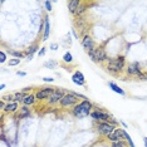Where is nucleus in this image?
<instances>
[{
    "label": "nucleus",
    "instance_id": "2",
    "mask_svg": "<svg viewBox=\"0 0 147 147\" xmlns=\"http://www.w3.org/2000/svg\"><path fill=\"white\" fill-rule=\"evenodd\" d=\"M93 109H94V103L92 101H89V99H84V101L79 102L76 107H73L71 109V115L76 119H83L86 117L91 116Z\"/></svg>",
    "mask_w": 147,
    "mask_h": 147
},
{
    "label": "nucleus",
    "instance_id": "37",
    "mask_svg": "<svg viewBox=\"0 0 147 147\" xmlns=\"http://www.w3.org/2000/svg\"><path fill=\"white\" fill-rule=\"evenodd\" d=\"M71 33H72V35L74 36V39H79V34L77 33V29H76V28H73Z\"/></svg>",
    "mask_w": 147,
    "mask_h": 147
},
{
    "label": "nucleus",
    "instance_id": "16",
    "mask_svg": "<svg viewBox=\"0 0 147 147\" xmlns=\"http://www.w3.org/2000/svg\"><path fill=\"white\" fill-rule=\"evenodd\" d=\"M81 4H82V1H79V0H71V1H68L67 6H68L69 14H72L73 16H76L77 10H78V8L81 6Z\"/></svg>",
    "mask_w": 147,
    "mask_h": 147
},
{
    "label": "nucleus",
    "instance_id": "10",
    "mask_svg": "<svg viewBox=\"0 0 147 147\" xmlns=\"http://www.w3.org/2000/svg\"><path fill=\"white\" fill-rule=\"evenodd\" d=\"M81 45L83 47V49H84L86 52H89V51H93L98 44L96 43V40L93 39V36L91 34H87L84 36H82Z\"/></svg>",
    "mask_w": 147,
    "mask_h": 147
},
{
    "label": "nucleus",
    "instance_id": "22",
    "mask_svg": "<svg viewBox=\"0 0 147 147\" xmlns=\"http://www.w3.org/2000/svg\"><path fill=\"white\" fill-rule=\"evenodd\" d=\"M62 61H63V63H65V64H72L73 63V54L69 51H67L62 57Z\"/></svg>",
    "mask_w": 147,
    "mask_h": 147
},
{
    "label": "nucleus",
    "instance_id": "20",
    "mask_svg": "<svg viewBox=\"0 0 147 147\" xmlns=\"http://www.w3.org/2000/svg\"><path fill=\"white\" fill-rule=\"evenodd\" d=\"M108 87L112 89L115 93H117V94H119V96H126V91L125 89H122L121 87H119L117 83H115V82H108Z\"/></svg>",
    "mask_w": 147,
    "mask_h": 147
},
{
    "label": "nucleus",
    "instance_id": "40",
    "mask_svg": "<svg viewBox=\"0 0 147 147\" xmlns=\"http://www.w3.org/2000/svg\"><path fill=\"white\" fill-rule=\"evenodd\" d=\"M119 125H121V126H122V128H125V129L128 128V126H127V123H125L123 121H121V119H119Z\"/></svg>",
    "mask_w": 147,
    "mask_h": 147
},
{
    "label": "nucleus",
    "instance_id": "35",
    "mask_svg": "<svg viewBox=\"0 0 147 147\" xmlns=\"http://www.w3.org/2000/svg\"><path fill=\"white\" fill-rule=\"evenodd\" d=\"M20 91L24 92V93H26V94H29V93H32V91H33V87H25V88L20 89Z\"/></svg>",
    "mask_w": 147,
    "mask_h": 147
},
{
    "label": "nucleus",
    "instance_id": "43",
    "mask_svg": "<svg viewBox=\"0 0 147 147\" xmlns=\"http://www.w3.org/2000/svg\"><path fill=\"white\" fill-rule=\"evenodd\" d=\"M32 59H33V55H29V57H26V58H25V61L26 62H30Z\"/></svg>",
    "mask_w": 147,
    "mask_h": 147
},
{
    "label": "nucleus",
    "instance_id": "28",
    "mask_svg": "<svg viewBox=\"0 0 147 147\" xmlns=\"http://www.w3.org/2000/svg\"><path fill=\"white\" fill-rule=\"evenodd\" d=\"M53 3H54V1H51V0H47V1L43 3V4H44V8H45L47 13H51L53 10Z\"/></svg>",
    "mask_w": 147,
    "mask_h": 147
},
{
    "label": "nucleus",
    "instance_id": "7",
    "mask_svg": "<svg viewBox=\"0 0 147 147\" xmlns=\"http://www.w3.org/2000/svg\"><path fill=\"white\" fill-rule=\"evenodd\" d=\"M67 93V89H63V88H55L53 94L48 98V101L45 102V105L48 107H59V103H61L62 98L65 96Z\"/></svg>",
    "mask_w": 147,
    "mask_h": 147
},
{
    "label": "nucleus",
    "instance_id": "26",
    "mask_svg": "<svg viewBox=\"0 0 147 147\" xmlns=\"http://www.w3.org/2000/svg\"><path fill=\"white\" fill-rule=\"evenodd\" d=\"M22 63V59H18V58H11L8 61V67H16Z\"/></svg>",
    "mask_w": 147,
    "mask_h": 147
},
{
    "label": "nucleus",
    "instance_id": "41",
    "mask_svg": "<svg viewBox=\"0 0 147 147\" xmlns=\"http://www.w3.org/2000/svg\"><path fill=\"white\" fill-rule=\"evenodd\" d=\"M142 140H143V145H145V147H147V137L145 136Z\"/></svg>",
    "mask_w": 147,
    "mask_h": 147
},
{
    "label": "nucleus",
    "instance_id": "18",
    "mask_svg": "<svg viewBox=\"0 0 147 147\" xmlns=\"http://www.w3.org/2000/svg\"><path fill=\"white\" fill-rule=\"evenodd\" d=\"M39 51H40V48H39V43H33V44L29 45L28 48H26V51H24V52H25V55L26 57H29V55L34 57L35 53L38 54Z\"/></svg>",
    "mask_w": 147,
    "mask_h": 147
},
{
    "label": "nucleus",
    "instance_id": "12",
    "mask_svg": "<svg viewBox=\"0 0 147 147\" xmlns=\"http://www.w3.org/2000/svg\"><path fill=\"white\" fill-rule=\"evenodd\" d=\"M71 79H72V82L74 83L76 86H78V87H86V77L84 74L79 71V69H77V71L73 73L72 77H71Z\"/></svg>",
    "mask_w": 147,
    "mask_h": 147
},
{
    "label": "nucleus",
    "instance_id": "44",
    "mask_svg": "<svg viewBox=\"0 0 147 147\" xmlns=\"http://www.w3.org/2000/svg\"><path fill=\"white\" fill-rule=\"evenodd\" d=\"M146 74H147V72H146Z\"/></svg>",
    "mask_w": 147,
    "mask_h": 147
},
{
    "label": "nucleus",
    "instance_id": "25",
    "mask_svg": "<svg viewBox=\"0 0 147 147\" xmlns=\"http://www.w3.org/2000/svg\"><path fill=\"white\" fill-rule=\"evenodd\" d=\"M109 147H128V143H127L125 140H122V141H117V142L109 143Z\"/></svg>",
    "mask_w": 147,
    "mask_h": 147
},
{
    "label": "nucleus",
    "instance_id": "19",
    "mask_svg": "<svg viewBox=\"0 0 147 147\" xmlns=\"http://www.w3.org/2000/svg\"><path fill=\"white\" fill-rule=\"evenodd\" d=\"M6 53H8V55H10L11 58H18V59L26 58L25 52L18 51V49H8V51H6Z\"/></svg>",
    "mask_w": 147,
    "mask_h": 147
},
{
    "label": "nucleus",
    "instance_id": "17",
    "mask_svg": "<svg viewBox=\"0 0 147 147\" xmlns=\"http://www.w3.org/2000/svg\"><path fill=\"white\" fill-rule=\"evenodd\" d=\"M36 97H35V93H29V94H26V97L24 98V101H23L22 106H28V107H33L36 105Z\"/></svg>",
    "mask_w": 147,
    "mask_h": 147
},
{
    "label": "nucleus",
    "instance_id": "1",
    "mask_svg": "<svg viewBox=\"0 0 147 147\" xmlns=\"http://www.w3.org/2000/svg\"><path fill=\"white\" fill-rule=\"evenodd\" d=\"M126 55L123 54H117L113 58H109L108 62L106 63L105 68L106 71L112 76H121L123 72L126 71Z\"/></svg>",
    "mask_w": 147,
    "mask_h": 147
},
{
    "label": "nucleus",
    "instance_id": "4",
    "mask_svg": "<svg viewBox=\"0 0 147 147\" xmlns=\"http://www.w3.org/2000/svg\"><path fill=\"white\" fill-rule=\"evenodd\" d=\"M87 54H88L89 59H91L93 63H97V64H106L109 59L108 53H107L106 48H105V44L97 45L93 51L87 52Z\"/></svg>",
    "mask_w": 147,
    "mask_h": 147
},
{
    "label": "nucleus",
    "instance_id": "32",
    "mask_svg": "<svg viewBox=\"0 0 147 147\" xmlns=\"http://www.w3.org/2000/svg\"><path fill=\"white\" fill-rule=\"evenodd\" d=\"M49 49H51V51H53V52L58 51V49H59V44H58V43H52V44L49 45Z\"/></svg>",
    "mask_w": 147,
    "mask_h": 147
},
{
    "label": "nucleus",
    "instance_id": "15",
    "mask_svg": "<svg viewBox=\"0 0 147 147\" xmlns=\"http://www.w3.org/2000/svg\"><path fill=\"white\" fill-rule=\"evenodd\" d=\"M19 109H20V107H19V103L10 102V103H6L4 111H3L1 113H4V115H16V113L19 112Z\"/></svg>",
    "mask_w": 147,
    "mask_h": 147
},
{
    "label": "nucleus",
    "instance_id": "14",
    "mask_svg": "<svg viewBox=\"0 0 147 147\" xmlns=\"http://www.w3.org/2000/svg\"><path fill=\"white\" fill-rule=\"evenodd\" d=\"M44 19V32H43V35H42V42H47L51 36V33H52V29H51V19H49V15L47 14L43 16Z\"/></svg>",
    "mask_w": 147,
    "mask_h": 147
},
{
    "label": "nucleus",
    "instance_id": "6",
    "mask_svg": "<svg viewBox=\"0 0 147 147\" xmlns=\"http://www.w3.org/2000/svg\"><path fill=\"white\" fill-rule=\"evenodd\" d=\"M93 127H94L96 132L98 133L99 136L105 137V138L108 135H111V133L117 128L116 126H113L108 122H93Z\"/></svg>",
    "mask_w": 147,
    "mask_h": 147
},
{
    "label": "nucleus",
    "instance_id": "24",
    "mask_svg": "<svg viewBox=\"0 0 147 147\" xmlns=\"http://www.w3.org/2000/svg\"><path fill=\"white\" fill-rule=\"evenodd\" d=\"M57 65H58V62L54 61V59H49V61H47L44 64H43L44 68H48V69H55Z\"/></svg>",
    "mask_w": 147,
    "mask_h": 147
},
{
    "label": "nucleus",
    "instance_id": "5",
    "mask_svg": "<svg viewBox=\"0 0 147 147\" xmlns=\"http://www.w3.org/2000/svg\"><path fill=\"white\" fill-rule=\"evenodd\" d=\"M79 102H81V101H79V99L77 98L74 94H73L72 91H68V89H67L65 96L63 97L61 103H59V108H61V109H69V111H71L73 107H76Z\"/></svg>",
    "mask_w": 147,
    "mask_h": 147
},
{
    "label": "nucleus",
    "instance_id": "9",
    "mask_svg": "<svg viewBox=\"0 0 147 147\" xmlns=\"http://www.w3.org/2000/svg\"><path fill=\"white\" fill-rule=\"evenodd\" d=\"M142 65H141V63L140 62H131V63H128L126 67V76L127 77H131V78H136L137 76H140L142 73Z\"/></svg>",
    "mask_w": 147,
    "mask_h": 147
},
{
    "label": "nucleus",
    "instance_id": "29",
    "mask_svg": "<svg viewBox=\"0 0 147 147\" xmlns=\"http://www.w3.org/2000/svg\"><path fill=\"white\" fill-rule=\"evenodd\" d=\"M3 101H5L6 103H10V102H14V94H4L1 97Z\"/></svg>",
    "mask_w": 147,
    "mask_h": 147
},
{
    "label": "nucleus",
    "instance_id": "3",
    "mask_svg": "<svg viewBox=\"0 0 147 147\" xmlns=\"http://www.w3.org/2000/svg\"><path fill=\"white\" fill-rule=\"evenodd\" d=\"M92 118L93 122H108L111 123V125L116 126V127H119V121L116 118H113L112 115L109 112L105 111L103 108H98V107L94 106V109L92 111L91 116H89Z\"/></svg>",
    "mask_w": 147,
    "mask_h": 147
},
{
    "label": "nucleus",
    "instance_id": "21",
    "mask_svg": "<svg viewBox=\"0 0 147 147\" xmlns=\"http://www.w3.org/2000/svg\"><path fill=\"white\" fill-rule=\"evenodd\" d=\"M89 9V4L88 3H84V1H82V4L81 6L78 8V10H77V14H76V18H81V16L84 15V13L87 11Z\"/></svg>",
    "mask_w": 147,
    "mask_h": 147
},
{
    "label": "nucleus",
    "instance_id": "42",
    "mask_svg": "<svg viewBox=\"0 0 147 147\" xmlns=\"http://www.w3.org/2000/svg\"><path fill=\"white\" fill-rule=\"evenodd\" d=\"M5 88H6V84L5 83H1V84H0V89L3 91V89H5Z\"/></svg>",
    "mask_w": 147,
    "mask_h": 147
},
{
    "label": "nucleus",
    "instance_id": "30",
    "mask_svg": "<svg viewBox=\"0 0 147 147\" xmlns=\"http://www.w3.org/2000/svg\"><path fill=\"white\" fill-rule=\"evenodd\" d=\"M13 146H18L19 145V131H18V129H16V131H15V135H14V137H13Z\"/></svg>",
    "mask_w": 147,
    "mask_h": 147
},
{
    "label": "nucleus",
    "instance_id": "13",
    "mask_svg": "<svg viewBox=\"0 0 147 147\" xmlns=\"http://www.w3.org/2000/svg\"><path fill=\"white\" fill-rule=\"evenodd\" d=\"M15 116V119L18 121H23V119H28L29 117L32 116V107H28V106H22L19 112L16 113Z\"/></svg>",
    "mask_w": 147,
    "mask_h": 147
},
{
    "label": "nucleus",
    "instance_id": "33",
    "mask_svg": "<svg viewBox=\"0 0 147 147\" xmlns=\"http://www.w3.org/2000/svg\"><path fill=\"white\" fill-rule=\"evenodd\" d=\"M44 19H43V20L40 22V24H39V29H38V33L39 34H42L43 35V32H44Z\"/></svg>",
    "mask_w": 147,
    "mask_h": 147
},
{
    "label": "nucleus",
    "instance_id": "11",
    "mask_svg": "<svg viewBox=\"0 0 147 147\" xmlns=\"http://www.w3.org/2000/svg\"><path fill=\"white\" fill-rule=\"evenodd\" d=\"M123 131H125V128H122V127H117V128L111 133V135H108V136L106 137V140H107V141H108L109 143L117 142V141H122V140H125V136H123Z\"/></svg>",
    "mask_w": 147,
    "mask_h": 147
},
{
    "label": "nucleus",
    "instance_id": "23",
    "mask_svg": "<svg viewBox=\"0 0 147 147\" xmlns=\"http://www.w3.org/2000/svg\"><path fill=\"white\" fill-rule=\"evenodd\" d=\"M26 97V93L19 91V92H15L14 93V102L16 103H23V101H24V98Z\"/></svg>",
    "mask_w": 147,
    "mask_h": 147
},
{
    "label": "nucleus",
    "instance_id": "34",
    "mask_svg": "<svg viewBox=\"0 0 147 147\" xmlns=\"http://www.w3.org/2000/svg\"><path fill=\"white\" fill-rule=\"evenodd\" d=\"M45 53H47V48H45V47H42L40 51L38 52V55H39V57H44Z\"/></svg>",
    "mask_w": 147,
    "mask_h": 147
},
{
    "label": "nucleus",
    "instance_id": "36",
    "mask_svg": "<svg viewBox=\"0 0 147 147\" xmlns=\"http://www.w3.org/2000/svg\"><path fill=\"white\" fill-rule=\"evenodd\" d=\"M43 82H45V83H53V82H54V78H52V77H44V78H43Z\"/></svg>",
    "mask_w": 147,
    "mask_h": 147
},
{
    "label": "nucleus",
    "instance_id": "27",
    "mask_svg": "<svg viewBox=\"0 0 147 147\" xmlns=\"http://www.w3.org/2000/svg\"><path fill=\"white\" fill-rule=\"evenodd\" d=\"M0 63L1 64H4V63H8V53L5 51H0Z\"/></svg>",
    "mask_w": 147,
    "mask_h": 147
},
{
    "label": "nucleus",
    "instance_id": "31",
    "mask_svg": "<svg viewBox=\"0 0 147 147\" xmlns=\"http://www.w3.org/2000/svg\"><path fill=\"white\" fill-rule=\"evenodd\" d=\"M136 79H137V81H141V82H146V81H147V74H146V72H142L140 76H137Z\"/></svg>",
    "mask_w": 147,
    "mask_h": 147
},
{
    "label": "nucleus",
    "instance_id": "39",
    "mask_svg": "<svg viewBox=\"0 0 147 147\" xmlns=\"http://www.w3.org/2000/svg\"><path fill=\"white\" fill-rule=\"evenodd\" d=\"M16 74H18L19 77H25V76H26V73H25V72H23V71H16Z\"/></svg>",
    "mask_w": 147,
    "mask_h": 147
},
{
    "label": "nucleus",
    "instance_id": "38",
    "mask_svg": "<svg viewBox=\"0 0 147 147\" xmlns=\"http://www.w3.org/2000/svg\"><path fill=\"white\" fill-rule=\"evenodd\" d=\"M5 106H6V102H5V101H3V99H0V109H1V112L4 111Z\"/></svg>",
    "mask_w": 147,
    "mask_h": 147
},
{
    "label": "nucleus",
    "instance_id": "8",
    "mask_svg": "<svg viewBox=\"0 0 147 147\" xmlns=\"http://www.w3.org/2000/svg\"><path fill=\"white\" fill-rule=\"evenodd\" d=\"M54 87H51V86H47V87H42V88H38L36 91L34 92L35 93V97H36V101L39 103L42 102H47L48 98L53 94L54 92Z\"/></svg>",
    "mask_w": 147,
    "mask_h": 147
}]
</instances>
